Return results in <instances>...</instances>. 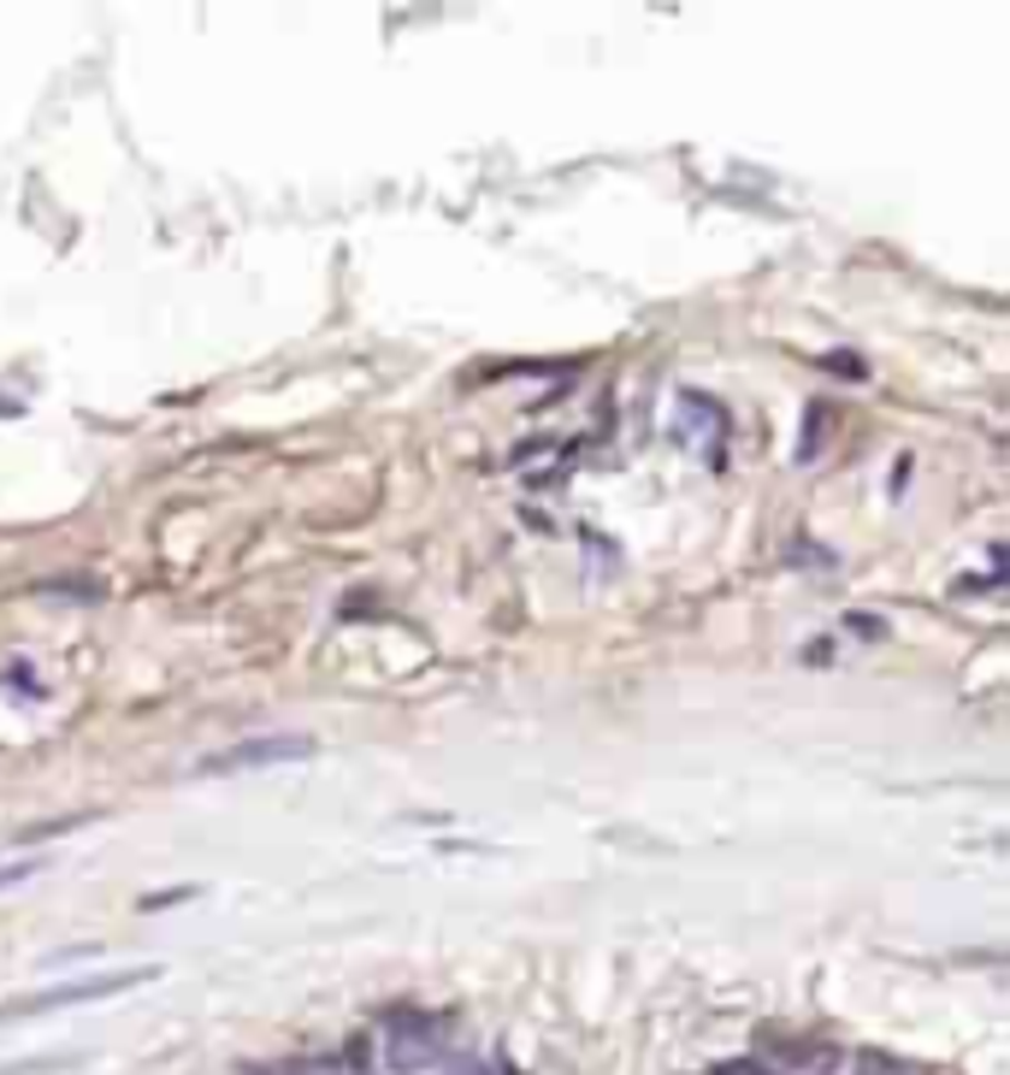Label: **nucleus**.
<instances>
[{"mask_svg": "<svg viewBox=\"0 0 1010 1075\" xmlns=\"http://www.w3.org/2000/svg\"><path fill=\"white\" fill-rule=\"evenodd\" d=\"M852 627H857V633H869V638H881V633H886L881 621H869V615H852Z\"/></svg>", "mask_w": 1010, "mask_h": 1075, "instance_id": "nucleus-8", "label": "nucleus"}, {"mask_svg": "<svg viewBox=\"0 0 1010 1075\" xmlns=\"http://www.w3.org/2000/svg\"><path fill=\"white\" fill-rule=\"evenodd\" d=\"M857 1075H921V1070L904 1064V1058H886V1052H862L857 1058Z\"/></svg>", "mask_w": 1010, "mask_h": 1075, "instance_id": "nucleus-4", "label": "nucleus"}, {"mask_svg": "<svg viewBox=\"0 0 1010 1075\" xmlns=\"http://www.w3.org/2000/svg\"><path fill=\"white\" fill-rule=\"evenodd\" d=\"M444 1035H449L444 1016H432V1011H397V1016H390V1028H385L390 1070H402V1075L432 1070L437 1058H444Z\"/></svg>", "mask_w": 1010, "mask_h": 1075, "instance_id": "nucleus-2", "label": "nucleus"}, {"mask_svg": "<svg viewBox=\"0 0 1010 1075\" xmlns=\"http://www.w3.org/2000/svg\"><path fill=\"white\" fill-rule=\"evenodd\" d=\"M715 1075H768V1070H763V1064H721Z\"/></svg>", "mask_w": 1010, "mask_h": 1075, "instance_id": "nucleus-7", "label": "nucleus"}, {"mask_svg": "<svg viewBox=\"0 0 1010 1075\" xmlns=\"http://www.w3.org/2000/svg\"><path fill=\"white\" fill-rule=\"evenodd\" d=\"M19 881H31V863H19V869H0V886H19Z\"/></svg>", "mask_w": 1010, "mask_h": 1075, "instance_id": "nucleus-6", "label": "nucleus"}, {"mask_svg": "<svg viewBox=\"0 0 1010 1075\" xmlns=\"http://www.w3.org/2000/svg\"><path fill=\"white\" fill-rule=\"evenodd\" d=\"M307 757H314V739L267 733V739H243V745L219 751V757H208L201 768H208V775H237V768H272V763H307Z\"/></svg>", "mask_w": 1010, "mask_h": 1075, "instance_id": "nucleus-3", "label": "nucleus"}, {"mask_svg": "<svg viewBox=\"0 0 1010 1075\" xmlns=\"http://www.w3.org/2000/svg\"><path fill=\"white\" fill-rule=\"evenodd\" d=\"M149 981H160V964L101 969V976H83V981H54V987H42V993H24V999H12V1005H0V1023H31V1016H48V1011L119 999V993H130V987H149Z\"/></svg>", "mask_w": 1010, "mask_h": 1075, "instance_id": "nucleus-1", "label": "nucleus"}, {"mask_svg": "<svg viewBox=\"0 0 1010 1075\" xmlns=\"http://www.w3.org/2000/svg\"><path fill=\"white\" fill-rule=\"evenodd\" d=\"M66 1058H24V1064H0V1075H48V1070H60Z\"/></svg>", "mask_w": 1010, "mask_h": 1075, "instance_id": "nucleus-5", "label": "nucleus"}]
</instances>
